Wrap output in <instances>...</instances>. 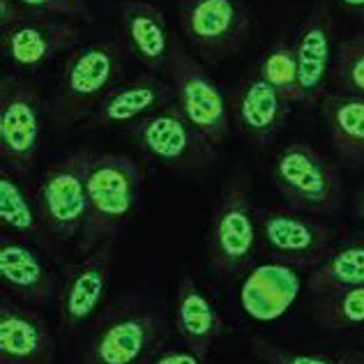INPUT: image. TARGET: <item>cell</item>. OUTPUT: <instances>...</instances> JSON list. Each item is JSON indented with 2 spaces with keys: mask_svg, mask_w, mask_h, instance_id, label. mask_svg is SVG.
<instances>
[{
  "mask_svg": "<svg viewBox=\"0 0 364 364\" xmlns=\"http://www.w3.org/2000/svg\"><path fill=\"white\" fill-rule=\"evenodd\" d=\"M146 171L136 159L118 152L95 155L88 168V215L79 235L81 256L116 235L139 213Z\"/></svg>",
  "mask_w": 364,
  "mask_h": 364,
  "instance_id": "1",
  "label": "cell"
},
{
  "mask_svg": "<svg viewBox=\"0 0 364 364\" xmlns=\"http://www.w3.org/2000/svg\"><path fill=\"white\" fill-rule=\"evenodd\" d=\"M122 74V49L116 42L79 44L67 53L63 70L49 100L51 120L58 127H70L83 116H92L97 104Z\"/></svg>",
  "mask_w": 364,
  "mask_h": 364,
  "instance_id": "2",
  "label": "cell"
},
{
  "mask_svg": "<svg viewBox=\"0 0 364 364\" xmlns=\"http://www.w3.org/2000/svg\"><path fill=\"white\" fill-rule=\"evenodd\" d=\"M272 180L289 208L304 215H332L343 203L339 168L304 141H293L279 150Z\"/></svg>",
  "mask_w": 364,
  "mask_h": 364,
  "instance_id": "3",
  "label": "cell"
},
{
  "mask_svg": "<svg viewBox=\"0 0 364 364\" xmlns=\"http://www.w3.org/2000/svg\"><path fill=\"white\" fill-rule=\"evenodd\" d=\"M95 152L74 150L53 161L40 178L35 191L37 215L44 233L53 240H79L88 215V168Z\"/></svg>",
  "mask_w": 364,
  "mask_h": 364,
  "instance_id": "4",
  "label": "cell"
},
{
  "mask_svg": "<svg viewBox=\"0 0 364 364\" xmlns=\"http://www.w3.org/2000/svg\"><path fill=\"white\" fill-rule=\"evenodd\" d=\"M178 18L189 51L208 65L240 53L254 21L247 0H180Z\"/></svg>",
  "mask_w": 364,
  "mask_h": 364,
  "instance_id": "5",
  "label": "cell"
},
{
  "mask_svg": "<svg viewBox=\"0 0 364 364\" xmlns=\"http://www.w3.org/2000/svg\"><path fill=\"white\" fill-rule=\"evenodd\" d=\"M258 249L256 205L245 176H233L224 187L210 219L208 258L213 270L226 279L247 267Z\"/></svg>",
  "mask_w": 364,
  "mask_h": 364,
  "instance_id": "6",
  "label": "cell"
},
{
  "mask_svg": "<svg viewBox=\"0 0 364 364\" xmlns=\"http://www.w3.org/2000/svg\"><path fill=\"white\" fill-rule=\"evenodd\" d=\"M42 139V100L37 85L18 72L0 79V157L18 178L33 173Z\"/></svg>",
  "mask_w": 364,
  "mask_h": 364,
  "instance_id": "7",
  "label": "cell"
},
{
  "mask_svg": "<svg viewBox=\"0 0 364 364\" xmlns=\"http://www.w3.org/2000/svg\"><path fill=\"white\" fill-rule=\"evenodd\" d=\"M132 136L143 157L180 173H200L215 161V143L187 120L176 102L134 124Z\"/></svg>",
  "mask_w": 364,
  "mask_h": 364,
  "instance_id": "8",
  "label": "cell"
},
{
  "mask_svg": "<svg viewBox=\"0 0 364 364\" xmlns=\"http://www.w3.org/2000/svg\"><path fill=\"white\" fill-rule=\"evenodd\" d=\"M258 249L274 263L314 270L332 249V228L298 210L256 205Z\"/></svg>",
  "mask_w": 364,
  "mask_h": 364,
  "instance_id": "9",
  "label": "cell"
},
{
  "mask_svg": "<svg viewBox=\"0 0 364 364\" xmlns=\"http://www.w3.org/2000/svg\"><path fill=\"white\" fill-rule=\"evenodd\" d=\"M164 323L141 306L113 309L97 323L81 364H148L164 341Z\"/></svg>",
  "mask_w": 364,
  "mask_h": 364,
  "instance_id": "10",
  "label": "cell"
},
{
  "mask_svg": "<svg viewBox=\"0 0 364 364\" xmlns=\"http://www.w3.org/2000/svg\"><path fill=\"white\" fill-rule=\"evenodd\" d=\"M166 72L176 88V104L187 120L210 143H224L231 132V113L224 95L185 42L173 40Z\"/></svg>",
  "mask_w": 364,
  "mask_h": 364,
  "instance_id": "11",
  "label": "cell"
},
{
  "mask_svg": "<svg viewBox=\"0 0 364 364\" xmlns=\"http://www.w3.org/2000/svg\"><path fill=\"white\" fill-rule=\"evenodd\" d=\"M113 245L116 240L102 242L67 270L58 291V325L67 337L81 332L107 300L113 270Z\"/></svg>",
  "mask_w": 364,
  "mask_h": 364,
  "instance_id": "12",
  "label": "cell"
},
{
  "mask_svg": "<svg viewBox=\"0 0 364 364\" xmlns=\"http://www.w3.org/2000/svg\"><path fill=\"white\" fill-rule=\"evenodd\" d=\"M81 42V28L76 21L63 16L37 14L21 23L0 28V53L3 60L14 70L35 72L58 58L60 53H70Z\"/></svg>",
  "mask_w": 364,
  "mask_h": 364,
  "instance_id": "13",
  "label": "cell"
},
{
  "mask_svg": "<svg viewBox=\"0 0 364 364\" xmlns=\"http://www.w3.org/2000/svg\"><path fill=\"white\" fill-rule=\"evenodd\" d=\"M55 339L33 304L3 295L0 302V364H53Z\"/></svg>",
  "mask_w": 364,
  "mask_h": 364,
  "instance_id": "14",
  "label": "cell"
},
{
  "mask_svg": "<svg viewBox=\"0 0 364 364\" xmlns=\"http://www.w3.org/2000/svg\"><path fill=\"white\" fill-rule=\"evenodd\" d=\"M332 35L334 21L328 0H318L295 35V58H298L302 104H321L332 65Z\"/></svg>",
  "mask_w": 364,
  "mask_h": 364,
  "instance_id": "15",
  "label": "cell"
},
{
  "mask_svg": "<svg viewBox=\"0 0 364 364\" xmlns=\"http://www.w3.org/2000/svg\"><path fill=\"white\" fill-rule=\"evenodd\" d=\"M291 104L263 79L258 67L249 70L233 92V120L256 148H265L279 134Z\"/></svg>",
  "mask_w": 364,
  "mask_h": 364,
  "instance_id": "16",
  "label": "cell"
},
{
  "mask_svg": "<svg viewBox=\"0 0 364 364\" xmlns=\"http://www.w3.org/2000/svg\"><path fill=\"white\" fill-rule=\"evenodd\" d=\"M0 284L5 295L26 304H42L60 291L44 256L18 235H3L0 240Z\"/></svg>",
  "mask_w": 364,
  "mask_h": 364,
  "instance_id": "17",
  "label": "cell"
},
{
  "mask_svg": "<svg viewBox=\"0 0 364 364\" xmlns=\"http://www.w3.org/2000/svg\"><path fill=\"white\" fill-rule=\"evenodd\" d=\"M122 46L150 72H166L171 40L166 16L146 0H124L118 9Z\"/></svg>",
  "mask_w": 364,
  "mask_h": 364,
  "instance_id": "18",
  "label": "cell"
},
{
  "mask_svg": "<svg viewBox=\"0 0 364 364\" xmlns=\"http://www.w3.org/2000/svg\"><path fill=\"white\" fill-rule=\"evenodd\" d=\"M176 102V88L171 81L159 76H139L118 83L92 111V122L97 124H136L143 118L161 111Z\"/></svg>",
  "mask_w": 364,
  "mask_h": 364,
  "instance_id": "19",
  "label": "cell"
},
{
  "mask_svg": "<svg viewBox=\"0 0 364 364\" xmlns=\"http://www.w3.org/2000/svg\"><path fill=\"white\" fill-rule=\"evenodd\" d=\"M173 323L182 343L203 360L226 330L222 314L189 274L178 282Z\"/></svg>",
  "mask_w": 364,
  "mask_h": 364,
  "instance_id": "20",
  "label": "cell"
},
{
  "mask_svg": "<svg viewBox=\"0 0 364 364\" xmlns=\"http://www.w3.org/2000/svg\"><path fill=\"white\" fill-rule=\"evenodd\" d=\"M321 118L332 148L350 164H364V97L346 92H325Z\"/></svg>",
  "mask_w": 364,
  "mask_h": 364,
  "instance_id": "21",
  "label": "cell"
},
{
  "mask_svg": "<svg viewBox=\"0 0 364 364\" xmlns=\"http://www.w3.org/2000/svg\"><path fill=\"white\" fill-rule=\"evenodd\" d=\"M355 286H364V231L332 245L328 256L306 277V291L311 293V298Z\"/></svg>",
  "mask_w": 364,
  "mask_h": 364,
  "instance_id": "22",
  "label": "cell"
},
{
  "mask_svg": "<svg viewBox=\"0 0 364 364\" xmlns=\"http://www.w3.org/2000/svg\"><path fill=\"white\" fill-rule=\"evenodd\" d=\"M295 291H298V279L289 265H261L247 277L242 286V306L252 318L270 321L291 304Z\"/></svg>",
  "mask_w": 364,
  "mask_h": 364,
  "instance_id": "23",
  "label": "cell"
},
{
  "mask_svg": "<svg viewBox=\"0 0 364 364\" xmlns=\"http://www.w3.org/2000/svg\"><path fill=\"white\" fill-rule=\"evenodd\" d=\"M0 224L5 231L18 237L44 231L35 198L26 189V180L5 166L3 176H0Z\"/></svg>",
  "mask_w": 364,
  "mask_h": 364,
  "instance_id": "24",
  "label": "cell"
},
{
  "mask_svg": "<svg viewBox=\"0 0 364 364\" xmlns=\"http://www.w3.org/2000/svg\"><path fill=\"white\" fill-rule=\"evenodd\" d=\"M314 316L321 328L330 332H346L364 325V286L334 291L314 298Z\"/></svg>",
  "mask_w": 364,
  "mask_h": 364,
  "instance_id": "25",
  "label": "cell"
},
{
  "mask_svg": "<svg viewBox=\"0 0 364 364\" xmlns=\"http://www.w3.org/2000/svg\"><path fill=\"white\" fill-rule=\"evenodd\" d=\"M258 72L272 88L282 95L289 104H302L300 92V74L295 49L289 42H274L270 49H265L261 60L256 63Z\"/></svg>",
  "mask_w": 364,
  "mask_h": 364,
  "instance_id": "26",
  "label": "cell"
},
{
  "mask_svg": "<svg viewBox=\"0 0 364 364\" xmlns=\"http://www.w3.org/2000/svg\"><path fill=\"white\" fill-rule=\"evenodd\" d=\"M334 79L341 92L364 97V33L339 44L334 55Z\"/></svg>",
  "mask_w": 364,
  "mask_h": 364,
  "instance_id": "27",
  "label": "cell"
},
{
  "mask_svg": "<svg viewBox=\"0 0 364 364\" xmlns=\"http://www.w3.org/2000/svg\"><path fill=\"white\" fill-rule=\"evenodd\" d=\"M249 350L267 364H343L341 360H330V358H321V355H309V353L286 350L282 346H277V343L270 341L267 337H261V334L249 337Z\"/></svg>",
  "mask_w": 364,
  "mask_h": 364,
  "instance_id": "28",
  "label": "cell"
},
{
  "mask_svg": "<svg viewBox=\"0 0 364 364\" xmlns=\"http://www.w3.org/2000/svg\"><path fill=\"white\" fill-rule=\"evenodd\" d=\"M23 7H28L35 14H46V16H63L70 21H95L92 7L85 0H18Z\"/></svg>",
  "mask_w": 364,
  "mask_h": 364,
  "instance_id": "29",
  "label": "cell"
},
{
  "mask_svg": "<svg viewBox=\"0 0 364 364\" xmlns=\"http://www.w3.org/2000/svg\"><path fill=\"white\" fill-rule=\"evenodd\" d=\"M148 364H205L203 358H198L194 350L185 348H164L159 350Z\"/></svg>",
  "mask_w": 364,
  "mask_h": 364,
  "instance_id": "30",
  "label": "cell"
},
{
  "mask_svg": "<svg viewBox=\"0 0 364 364\" xmlns=\"http://www.w3.org/2000/svg\"><path fill=\"white\" fill-rule=\"evenodd\" d=\"M37 16L28 7H23L18 0H0V28H9L14 23H21L26 18Z\"/></svg>",
  "mask_w": 364,
  "mask_h": 364,
  "instance_id": "31",
  "label": "cell"
},
{
  "mask_svg": "<svg viewBox=\"0 0 364 364\" xmlns=\"http://www.w3.org/2000/svg\"><path fill=\"white\" fill-rule=\"evenodd\" d=\"M337 5L346 14L355 16V18H364V0H337Z\"/></svg>",
  "mask_w": 364,
  "mask_h": 364,
  "instance_id": "32",
  "label": "cell"
},
{
  "mask_svg": "<svg viewBox=\"0 0 364 364\" xmlns=\"http://www.w3.org/2000/svg\"><path fill=\"white\" fill-rule=\"evenodd\" d=\"M343 364H364V350H350L343 358H339Z\"/></svg>",
  "mask_w": 364,
  "mask_h": 364,
  "instance_id": "33",
  "label": "cell"
},
{
  "mask_svg": "<svg viewBox=\"0 0 364 364\" xmlns=\"http://www.w3.org/2000/svg\"><path fill=\"white\" fill-rule=\"evenodd\" d=\"M358 213L364 219V180H362V187H360V194H358Z\"/></svg>",
  "mask_w": 364,
  "mask_h": 364,
  "instance_id": "34",
  "label": "cell"
}]
</instances>
